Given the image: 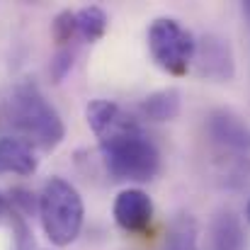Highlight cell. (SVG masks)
<instances>
[{
	"mask_svg": "<svg viewBox=\"0 0 250 250\" xmlns=\"http://www.w3.org/2000/svg\"><path fill=\"white\" fill-rule=\"evenodd\" d=\"M2 112L15 136L29 141L34 148L54 151L66 136L61 114L32 81H20L10 90Z\"/></svg>",
	"mask_w": 250,
	"mask_h": 250,
	"instance_id": "cell-1",
	"label": "cell"
},
{
	"mask_svg": "<svg viewBox=\"0 0 250 250\" xmlns=\"http://www.w3.org/2000/svg\"><path fill=\"white\" fill-rule=\"evenodd\" d=\"M102 163L117 182H151L161 170L156 144L136 124L100 141Z\"/></svg>",
	"mask_w": 250,
	"mask_h": 250,
	"instance_id": "cell-2",
	"label": "cell"
},
{
	"mask_svg": "<svg viewBox=\"0 0 250 250\" xmlns=\"http://www.w3.org/2000/svg\"><path fill=\"white\" fill-rule=\"evenodd\" d=\"M37 209H39L44 233L54 246L66 248L81 236L85 221L83 197L68 180L63 177L46 180L42 187Z\"/></svg>",
	"mask_w": 250,
	"mask_h": 250,
	"instance_id": "cell-3",
	"label": "cell"
},
{
	"mask_svg": "<svg viewBox=\"0 0 250 250\" xmlns=\"http://www.w3.org/2000/svg\"><path fill=\"white\" fill-rule=\"evenodd\" d=\"M207 134L221 158H231L226 182L241 187L250 180V126L231 109H214L207 117Z\"/></svg>",
	"mask_w": 250,
	"mask_h": 250,
	"instance_id": "cell-4",
	"label": "cell"
},
{
	"mask_svg": "<svg viewBox=\"0 0 250 250\" xmlns=\"http://www.w3.org/2000/svg\"><path fill=\"white\" fill-rule=\"evenodd\" d=\"M148 49L153 61L170 76H185L197 49V39L177 20L158 17L148 27Z\"/></svg>",
	"mask_w": 250,
	"mask_h": 250,
	"instance_id": "cell-5",
	"label": "cell"
},
{
	"mask_svg": "<svg viewBox=\"0 0 250 250\" xmlns=\"http://www.w3.org/2000/svg\"><path fill=\"white\" fill-rule=\"evenodd\" d=\"M192 61L197 63V73L202 78H209L216 83H229L236 73L231 44L216 34H207L197 42Z\"/></svg>",
	"mask_w": 250,
	"mask_h": 250,
	"instance_id": "cell-6",
	"label": "cell"
},
{
	"mask_svg": "<svg viewBox=\"0 0 250 250\" xmlns=\"http://www.w3.org/2000/svg\"><path fill=\"white\" fill-rule=\"evenodd\" d=\"M112 211H114L117 226L126 233H144L153 221V202L139 187H129L119 192Z\"/></svg>",
	"mask_w": 250,
	"mask_h": 250,
	"instance_id": "cell-7",
	"label": "cell"
},
{
	"mask_svg": "<svg viewBox=\"0 0 250 250\" xmlns=\"http://www.w3.org/2000/svg\"><path fill=\"white\" fill-rule=\"evenodd\" d=\"M85 117H87V126L92 129V134L97 136V141L136 124V119L117 102L112 100H92L85 107Z\"/></svg>",
	"mask_w": 250,
	"mask_h": 250,
	"instance_id": "cell-8",
	"label": "cell"
},
{
	"mask_svg": "<svg viewBox=\"0 0 250 250\" xmlns=\"http://www.w3.org/2000/svg\"><path fill=\"white\" fill-rule=\"evenodd\" d=\"M39 167L37 151L29 141L20 136H2L0 139V175H34Z\"/></svg>",
	"mask_w": 250,
	"mask_h": 250,
	"instance_id": "cell-9",
	"label": "cell"
},
{
	"mask_svg": "<svg viewBox=\"0 0 250 250\" xmlns=\"http://www.w3.org/2000/svg\"><path fill=\"white\" fill-rule=\"evenodd\" d=\"M180 109H182V95L175 87H166V90L151 92L139 104V112L144 114V119H151V122H158V124L177 119Z\"/></svg>",
	"mask_w": 250,
	"mask_h": 250,
	"instance_id": "cell-10",
	"label": "cell"
},
{
	"mask_svg": "<svg viewBox=\"0 0 250 250\" xmlns=\"http://www.w3.org/2000/svg\"><path fill=\"white\" fill-rule=\"evenodd\" d=\"M214 250H246V231L233 211H221L211 226Z\"/></svg>",
	"mask_w": 250,
	"mask_h": 250,
	"instance_id": "cell-11",
	"label": "cell"
},
{
	"mask_svg": "<svg viewBox=\"0 0 250 250\" xmlns=\"http://www.w3.org/2000/svg\"><path fill=\"white\" fill-rule=\"evenodd\" d=\"M197 243H199V226H197L194 216L182 214L172 221L163 250H199Z\"/></svg>",
	"mask_w": 250,
	"mask_h": 250,
	"instance_id": "cell-12",
	"label": "cell"
},
{
	"mask_svg": "<svg viewBox=\"0 0 250 250\" xmlns=\"http://www.w3.org/2000/svg\"><path fill=\"white\" fill-rule=\"evenodd\" d=\"M107 22H109L107 20V12L102 7H97V5H87V7L76 12V29H78V34L83 37L85 42H90V44L104 37Z\"/></svg>",
	"mask_w": 250,
	"mask_h": 250,
	"instance_id": "cell-13",
	"label": "cell"
},
{
	"mask_svg": "<svg viewBox=\"0 0 250 250\" xmlns=\"http://www.w3.org/2000/svg\"><path fill=\"white\" fill-rule=\"evenodd\" d=\"M76 34H78V29H76V12H71V10L59 12V15L54 17V22H51V37H54V42L63 46V44H68Z\"/></svg>",
	"mask_w": 250,
	"mask_h": 250,
	"instance_id": "cell-14",
	"label": "cell"
},
{
	"mask_svg": "<svg viewBox=\"0 0 250 250\" xmlns=\"http://www.w3.org/2000/svg\"><path fill=\"white\" fill-rule=\"evenodd\" d=\"M73 68V51L71 49H59L51 59V66H49V73H51V81L54 83H61Z\"/></svg>",
	"mask_w": 250,
	"mask_h": 250,
	"instance_id": "cell-15",
	"label": "cell"
},
{
	"mask_svg": "<svg viewBox=\"0 0 250 250\" xmlns=\"http://www.w3.org/2000/svg\"><path fill=\"white\" fill-rule=\"evenodd\" d=\"M10 202H12V211H17L20 216L34 211V194L24 187H15L10 192Z\"/></svg>",
	"mask_w": 250,
	"mask_h": 250,
	"instance_id": "cell-16",
	"label": "cell"
},
{
	"mask_svg": "<svg viewBox=\"0 0 250 250\" xmlns=\"http://www.w3.org/2000/svg\"><path fill=\"white\" fill-rule=\"evenodd\" d=\"M5 211H7V199H5V197L0 194V219L5 216Z\"/></svg>",
	"mask_w": 250,
	"mask_h": 250,
	"instance_id": "cell-17",
	"label": "cell"
},
{
	"mask_svg": "<svg viewBox=\"0 0 250 250\" xmlns=\"http://www.w3.org/2000/svg\"><path fill=\"white\" fill-rule=\"evenodd\" d=\"M246 219L250 221V202H248V209H246Z\"/></svg>",
	"mask_w": 250,
	"mask_h": 250,
	"instance_id": "cell-18",
	"label": "cell"
},
{
	"mask_svg": "<svg viewBox=\"0 0 250 250\" xmlns=\"http://www.w3.org/2000/svg\"><path fill=\"white\" fill-rule=\"evenodd\" d=\"M246 12H248V15H250V2H246Z\"/></svg>",
	"mask_w": 250,
	"mask_h": 250,
	"instance_id": "cell-19",
	"label": "cell"
}]
</instances>
